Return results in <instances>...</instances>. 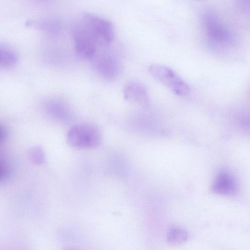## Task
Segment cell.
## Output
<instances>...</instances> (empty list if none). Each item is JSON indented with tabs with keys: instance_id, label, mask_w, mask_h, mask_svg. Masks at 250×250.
Masks as SVG:
<instances>
[{
	"instance_id": "1",
	"label": "cell",
	"mask_w": 250,
	"mask_h": 250,
	"mask_svg": "<svg viewBox=\"0 0 250 250\" xmlns=\"http://www.w3.org/2000/svg\"><path fill=\"white\" fill-rule=\"evenodd\" d=\"M114 35L113 24L106 19L84 13L72 27L74 48L81 57L92 59L100 50L111 43Z\"/></svg>"
},
{
	"instance_id": "2",
	"label": "cell",
	"mask_w": 250,
	"mask_h": 250,
	"mask_svg": "<svg viewBox=\"0 0 250 250\" xmlns=\"http://www.w3.org/2000/svg\"><path fill=\"white\" fill-rule=\"evenodd\" d=\"M67 141L73 148L80 149H93L101 142L99 128L90 123H81L73 125L67 134Z\"/></svg>"
},
{
	"instance_id": "3",
	"label": "cell",
	"mask_w": 250,
	"mask_h": 250,
	"mask_svg": "<svg viewBox=\"0 0 250 250\" xmlns=\"http://www.w3.org/2000/svg\"><path fill=\"white\" fill-rule=\"evenodd\" d=\"M148 71L153 78L175 94L185 96L190 92L189 85L170 68L154 64L149 66Z\"/></svg>"
},
{
	"instance_id": "4",
	"label": "cell",
	"mask_w": 250,
	"mask_h": 250,
	"mask_svg": "<svg viewBox=\"0 0 250 250\" xmlns=\"http://www.w3.org/2000/svg\"><path fill=\"white\" fill-rule=\"evenodd\" d=\"M92 59L96 71L103 77L111 79L118 75L119 63L113 55L108 53L97 54Z\"/></svg>"
},
{
	"instance_id": "5",
	"label": "cell",
	"mask_w": 250,
	"mask_h": 250,
	"mask_svg": "<svg viewBox=\"0 0 250 250\" xmlns=\"http://www.w3.org/2000/svg\"><path fill=\"white\" fill-rule=\"evenodd\" d=\"M204 23L207 34L212 40L224 42L229 40L228 31L220 24L213 15L210 14L206 15L204 18Z\"/></svg>"
},
{
	"instance_id": "6",
	"label": "cell",
	"mask_w": 250,
	"mask_h": 250,
	"mask_svg": "<svg viewBox=\"0 0 250 250\" xmlns=\"http://www.w3.org/2000/svg\"><path fill=\"white\" fill-rule=\"evenodd\" d=\"M125 98L139 104H146L149 101L148 91L146 87L137 82H130L125 86L123 91Z\"/></svg>"
},
{
	"instance_id": "7",
	"label": "cell",
	"mask_w": 250,
	"mask_h": 250,
	"mask_svg": "<svg viewBox=\"0 0 250 250\" xmlns=\"http://www.w3.org/2000/svg\"><path fill=\"white\" fill-rule=\"evenodd\" d=\"M45 108L51 117L60 122L67 123L72 119L70 109L63 102L51 101L47 103Z\"/></svg>"
},
{
	"instance_id": "8",
	"label": "cell",
	"mask_w": 250,
	"mask_h": 250,
	"mask_svg": "<svg viewBox=\"0 0 250 250\" xmlns=\"http://www.w3.org/2000/svg\"><path fill=\"white\" fill-rule=\"evenodd\" d=\"M212 189L217 194L231 195L236 191V185L231 175L226 172H222L216 177Z\"/></svg>"
},
{
	"instance_id": "9",
	"label": "cell",
	"mask_w": 250,
	"mask_h": 250,
	"mask_svg": "<svg viewBox=\"0 0 250 250\" xmlns=\"http://www.w3.org/2000/svg\"><path fill=\"white\" fill-rule=\"evenodd\" d=\"M189 238L188 231L180 226H173L168 230L167 239L171 245H179L188 240Z\"/></svg>"
},
{
	"instance_id": "10",
	"label": "cell",
	"mask_w": 250,
	"mask_h": 250,
	"mask_svg": "<svg viewBox=\"0 0 250 250\" xmlns=\"http://www.w3.org/2000/svg\"><path fill=\"white\" fill-rule=\"evenodd\" d=\"M17 61L16 53L11 49L0 46V68H7L14 65Z\"/></svg>"
},
{
	"instance_id": "11",
	"label": "cell",
	"mask_w": 250,
	"mask_h": 250,
	"mask_svg": "<svg viewBox=\"0 0 250 250\" xmlns=\"http://www.w3.org/2000/svg\"><path fill=\"white\" fill-rule=\"evenodd\" d=\"M31 156L33 161L37 164H41L45 162V154L43 150L39 147L33 148L31 151Z\"/></svg>"
},
{
	"instance_id": "12",
	"label": "cell",
	"mask_w": 250,
	"mask_h": 250,
	"mask_svg": "<svg viewBox=\"0 0 250 250\" xmlns=\"http://www.w3.org/2000/svg\"><path fill=\"white\" fill-rule=\"evenodd\" d=\"M8 174V170L3 165L0 164V179L5 177Z\"/></svg>"
},
{
	"instance_id": "13",
	"label": "cell",
	"mask_w": 250,
	"mask_h": 250,
	"mask_svg": "<svg viewBox=\"0 0 250 250\" xmlns=\"http://www.w3.org/2000/svg\"><path fill=\"white\" fill-rule=\"evenodd\" d=\"M7 134V133L5 128L0 125V142L6 138Z\"/></svg>"
},
{
	"instance_id": "14",
	"label": "cell",
	"mask_w": 250,
	"mask_h": 250,
	"mask_svg": "<svg viewBox=\"0 0 250 250\" xmlns=\"http://www.w3.org/2000/svg\"><path fill=\"white\" fill-rule=\"evenodd\" d=\"M63 250H78L77 249L75 248L68 247V248H66L64 249Z\"/></svg>"
}]
</instances>
